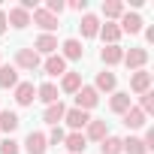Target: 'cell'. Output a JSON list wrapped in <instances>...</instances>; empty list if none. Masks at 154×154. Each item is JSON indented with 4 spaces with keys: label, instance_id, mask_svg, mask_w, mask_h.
<instances>
[{
    "label": "cell",
    "instance_id": "obj_24",
    "mask_svg": "<svg viewBox=\"0 0 154 154\" xmlns=\"http://www.w3.org/2000/svg\"><path fill=\"white\" fill-rule=\"evenodd\" d=\"M88 139L103 142L106 139V121H88Z\"/></svg>",
    "mask_w": 154,
    "mask_h": 154
},
{
    "label": "cell",
    "instance_id": "obj_1",
    "mask_svg": "<svg viewBox=\"0 0 154 154\" xmlns=\"http://www.w3.org/2000/svg\"><path fill=\"white\" fill-rule=\"evenodd\" d=\"M97 100H100V94L94 91V88H79L75 91V109H82V112H88V109H94L97 106Z\"/></svg>",
    "mask_w": 154,
    "mask_h": 154
},
{
    "label": "cell",
    "instance_id": "obj_30",
    "mask_svg": "<svg viewBox=\"0 0 154 154\" xmlns=\"http://www.w3.org/2000/svg\"><path fill=\"white\" fill-rule=\"evenodd\" d=\"M0 154H21V151H18V142H15V139L0 142Z\"/></svg>",
    "mask_w": 154,
    "mask_h": 154
},
{
    "label": "cell",
    "instance_id": "obj_26",
    "mask_svg": "<svg viewBox=\"0 0 154 154\" xmlns=\"http://www.w3.org/2000/svg\"><path fill=\"white\" fill-rule=\"evenodd\" d=\"M121 142H124V139H118V136H106V139H103V154H121V151H124Z\"/></svg>",
    "mask_w": 154,
    "mask_h": 154
},
{
    "label": "cell",
    "instance_id": "obj_20",
    "mask_svg": "<svg viewBox=\"0 0 154 154\" xmlns=\"http://www.w3.org/2000/svg\"><path fill=\"white\" fill-rule=\"evenodd\" d=\"M18 115L15 112H0V130L3 133H12V130H18Z\"/></svg>",
    "mask_w": 154,
    "mask_h": 154
},
{
    "label": "cell",
    "instance_id": "obj_14",
    "mask_svg": "<svg viewBox=\"0 0 154 154\" xmlns=\"http://www.w3.org/2000/svg\"><path fill=\"white\" fill-rule=\"evenodd\" d=\"M100 57H103L106 66H112V63H121V60H124V51H121V45H106V48L100 51Z\"/></svg>",
    "mask_w": 154,
    "mask_h": 154
},
{
    "label": "cell",
    "instance_id": "obj_12",
    "mask_svg": "<svg viewBox=\"0 0 154 154\" xmlns=\"http://www.w3.org/2000/svg\"><path fill=\"white\" fill-rule=\"evenodd\" d=\"M6 21H9L12 27H27V24H30V12H24L21 6H15V9H9Z\"/></svg>",
    "mask_w": 154,
    "mask_h": 154
},
{
    "label": "cell",
    "instance_id": "obj_17",
    "mask_svg": "<svg viewBox=\"0 0 154 154\" xmlns=\"http://www.w3.org/2000/svg\"><path fill=\"white\" fill-rule=\"evenodd\" d=\"M82 51H85V48H82V42H79V39H66V42H63V54H60V57H63V60H66V57H69V60H79V57H82Z\"/></svg>",
    "mask_w": 154,
    "mask_h": 154
},
{
    "label": "cell",
    "instance_id": "obj_34",
    "mask_svg": "<svg viewBox=\"0 0 154 154\" xmlns=\"http://www.w3.org/2000/svg\"><path fill=\"white\" fill-rule=\"evenodd\" d=\"M69 6H72L75 12H85V9H88V0H72V3H69Z\"/></svg>",
    "mask_w": 154,
    "mask_h": 154
},
{
    "label": "cell",
    "instance_id": "obj_29",
    "mask_svg": "<svg viewBox=\"0 0 154 154\" xmlns=\"http://www.w3.org/2000/svg\"><path fill=\"white\" fill-rule=\"evenodd\" d=\"M112 88H115V75H112V72H100L94 91H112Z\"/></svg>",
    "mask_w": 154,
    "mask_h": 154
},
{
    "label": "cell",
    "instance_id": "obj_3",
    "mask_svg": "<svg viewBox=\"0 0 154 154\" xmlns=\"http://www.w3.org/2000/svg\"><path fill=\"white\" fill-rule=\"evenodd\" d=\"M33 97H36L33 82H21V85H15V103H18V106H30Z\"/></svg>",
    "mask_w": 154,
    "mask_h": 154
},
{
    "label": "cell",
    "instance_id": "obj_4",
    "mask_svg": "<svg viewBox=\"0 0 154 154\" xmlns=\"http://www.w3.org/2000/svg\"><path fill=\"white\" fill-rule=\"evenodd\" d=\"M45 148H48V145H45V136L30 130L27 139H24V151H27V154H45Z\"/></svg>",
    "mask_w": 154,
    "mask_h": 154
},
{
    "label": "cell",
    "instance_id": "obj_27",
    "mask_svg": "<svg viewBox=\"0 0 154 154\" xmlns=\"http://www.w3.org/2000/svg\"><path fill=\"white\" fill-rule=\"evenodd\" d=\"M103 15H106V18L124 15V3H121V0H109V3H103Z\"/></svg>",
    "mask_w": 154,
    "mask_h": 154
},
{
    "label": "cell",
    "instance_id": "obj_5",
    "mask_svg": "<svg viewBox=\"0 0 154 154\" xmlns=\"http://www.w3.org/2000/svg\"><path fill=\"white\" fill-rule=\"evenodd\" d=\"M63 118H66V124H69L75 133H79L82 127H88V121H91V118H88V112H82V109H66V115H63Z\"/></svg>",
    "mask_w": 154,
    "mask_h": 154
},
{
    "label": "cell",
    "instance_id": "obj_16",
    "mask_svg": "<svg viewBox=\"0 0 154 154\" xmlns=\"http://www.w3.org/2000/svg\"><path fill=\"white\" fill-rule=\"evenodd\" d=\"M45 72H48V75H63V72H66V60H63L60 54H51V57L45 60Z\"/></svg>",
    "mask_w": 154,
    "mask_h": 154
},
{
    "label": "cell",
    "instance_id": "obj_7",
    "mask_svg": "<svg viewBox=\"0 0 154 154\" xmlns=\"http://www.w3.org/2000/svg\"><path fill=\"white\" fill-rule=\"evenodd\" d=\"M121 33H139L142 30V18L136 15V12H127V15H121V27H118Z\"/></svg>",
    "mask_w": 154,
    "mask_h": 154
},
{
    "label": "cell",
    "instance_id": "obj_2",
    "mask_svg": "<svg viewBox=\"0 0 154 154\" xmlns=\"http://www.w3.org/2000/svg\"><path fill=\"white\" fill-rule=\"evenodd\" d=\"M15 63H18L21 69H36V66H39V54H36L33 48H18Z\"/></svg>",
    "mask_w": 154,
    "mask_h": 154
},
{
    "label": "cell",
    "instance_id": "obj_32",
    "mask_svg": "<svg viewBox=\"0 0 154 154\" xmlns=\"http://www.w3.org/2000/svg\"><path fill=\"white\" fill-rule=\"evenodd\" d=\"M45 12H51L54 18L63 12V0H48V6H45Z\"/></svg>",
    "mask_w": 154,
    "mask_h": 154
},
{
    "label": "cell",
    "instance_id": "obj_8",
    "mask_svg": "<svg viewBox=\"0 0 154 154\" xmlns=\"http://www.w3.org/2000/svg\"><path fill=\"white\" fill-rule=\"evenodd\" d=\"M33 24H39L42 30H57V18L51 12H45V9H36L33 12Z\"/></svg>",
    "mask_w": 154,
    "mask_h": 154
},
{
    "label": "cell",
    "instance_id": "obj_23",
    "mask_svg": "<svg viewBox=\"0 0 154 154\" xmlns=\"http://www.w3.org/2000/svg\"><path fill=\"white\" fill-rule=\"evenodd\" d=\"M63 142H66V148H69V154H79V151H85V142H88V139H85L82 133H69V136H66Z\"/></svg>",
    "mask_w": 154,
    "mask_h": 154
},
{
    "label": "cell",
    "instance_id": "obj_18",
    "mask_svg": "<svg viewBox=\"0 0 154 154\" xmlns=\"http://www.w3.org/2000/svg\"><path fill=\"white\" fill-rule=\"evenodd\" d=\"M15 85H18L15 66H0V88H15Z\"/></svg>",
    "mask_w": 154,
    "mask_h": 154
},
{
    "label": "cell",
    "instance_id": "obj_31",
    "mask_svg": "<svg viewBox=\"0 0 154 154\" xmlns=\"http://www.w3.org/2000/svg\"><path fill=\"white\" fill-rule=\"evenodd\" d=\"M139 109H142L145 115H148V112H154V94H151V91H145V94H142V106H139Z\"/></svg>",
    "mask_w": 154,
    "mask_h": 154
},
{
    "label": "cell",
    "instance_id": "obj_22",
    "mask_svg": "<svg viewBox=\"0 0 154 154\" xmlns=\"http://www.w3.org/2000/svg\"><path fill=\"white\" fill-rule=\"evenodd\" d=\"M109 109L118 112V115H124V112L130 109V94H115V97L109 100Z\"/></svg>",
    "mask_w": 154,
    "mask_h": 154
},
{
    "label": "cell",
    "instance_id": "obj_21",
    "mask_svg": "<svg viewBox=\"0 0 154 154\" xmlns=\"http://www.w3.org/2000/svg\"><path fill=\"white\" fill-rule=\"evenodd\" d=\"M36 94H39V100H42V103H48V106H51V103H57V88H54L51 82L39 85V88H36Z\"/></svg>",
    "mask_w": 154,
    "mask_h": 154
},
{
    "label": "cell",
    "instance_id": "obj_9",
    "mask_svg": "<svg viewBox=\"0 0 154 154\" xmlns=\"http://www.w3.org/2000/svg\"><path fill=\"white\" fill-rule=\"evenodd\" d=\"M145 60H148V51H145V48H130V51L124 54V63H127L130 69H139Z\"/></svg>",
    "mask_w": 154,
    "mask_h": 154
},
{
    "label": "cell",
    "instance_id": "obj_25",
    "mask_svg": "<svg viewBox=\"0 0 154 154\" xmlns=\"http://www.w3.org/2000/svg\"><path fill=\"white\" fill-rule=\"evenodd\" d=\"M121 145H124V151H127V154H148V148H145V145H142V139H136V136L124 139Z\"/></svg>",
    "mask_w": 154,
    "mask_h": 154
},
{
    "label": "cell",
    "instance_id": "obj_28",
    "mask_svg": "<svg viewBox=\"0 0 154 154\" xmlns=\"http://www.w3.org/2000/svg\"><path fill=\"white\" fill-rule=\"evenodd\" d=\"M103 39L109 42V45H118V36H121V30H118V24H103Z\"/></svg>",
    "mask_w": 154,
    "mask_h": 154
},
{
    "label": "cell",
    "instance_id": "obj_15",
    "mask_svg": "<svg viewBox=\"0 0 154 154\" xmlns=\"http://www.w3.org/2000/svg\"><path fill=\"white\" fill-rule=\"evenodd\" d=\"M79 27H82V36H88V39H91V36H97V33H100V18H97V15H85Z\"/></svg>",
    "mask_w": 154,
    "mask_h": 154
},
{
    "label": "cell",
    "instance_id": "obj_10",
    "mask_svg": "<svg viewBox=\"0 0 154 154\" xmlns=\"http://www.w3.org/2000/svg\"><path fill=\"white\" fill-rule=\"evenodd\" d=\"M63 115H66V106L57 100V103H51V106L45 109L42 118H45V124H54V127H57V121H63Z\"/></svg>",
    "mask_w": 154,
    "mask_h": 154
},
{
    "label": "cell",
    "instance_id": "obj_35",
    "mask_svg": "<svg viewBox=\"0 0 154 154\" xmlns=\"http://www.w3.org/2000/svg\"><path fill=\"white\" fill-rule=\"evenodd\" d=\"M3 30H6V15L0 12V33H3Z\"/></svg>",
    "mask_w": 154,
    "mask_h": 154
},
{
    "label": "cell",
    "instance_id": "obj_13",
    "mask_svg": "<svg viewBox=\"0 0 154 154\" xmlns=\"http://www.w3.org/2000/svg\"><path fill=\"white\" fill-rule=\"evenodd\" d=\"M57 48V39L51 36V33H42V36H36V42H33V51L39 54V51H45V54H51Z\"/></svg>",
    "mask_w": 154,
    "mask_h": 154
},
{
    "label": "cell",
    "instance_id": "obj_11",
    "mask_svg": "<svg viewBox=\"0 0 154 154\" xmlns=\"http://www.w3.org/2000/svg\"><path fill=\"white\" fill-rule=\"evenodd\" d=\"M124 124H127L130 130H139V127L145 124V112H142V109H136V106H130V109L124 112Z\"/></svg>",
    "mask_w": 154,
    "mask_h": 154
},
{
    "label": "cell",
    "instance_id": "obj_33",
    "mask_svg": "<svg viewBox=\"0 0 154 154\" xmlns=\"http://www.w3.org/2000/svg\"><path fill=\"white\" fill-rule=\"evenodd\" d=\"M63 139H66V133H63V130H60V127H54V130H51V136H48V139H45V142H51V145H60V142H63Z\"/></svg>",
    "mask_w": 154,
    "mask_h": 154
},
{
    "label": "cell",
    "instance_id": "obj_19",
    "mask_svg": "<svg viewBox=\"0 0 154 154\" xmlns=\"http://www.w3.org/2000/svg\"><path fill=\"white\" fill-rule=\"evenodd\" d=\"M60 88L66 91V94H75L82 88V75L79 72H63V82H60Z\"/></svg>",
    "mask_w": 154,
    "mask_h": 154
},
{
    "label": "cell",
    "instance_id": "obj_6",
    "mask_svg": "<svg viewBox=\"0 0 154 154\" xmlns=\"http://www.w3.org/2000/svg\"><path fill=\"white\" fill-rule=\"evenodd\" d=\"M130 88H133L136 94H145V91L151 88V72H145V69H136V72H133V79H130Z\"/></svg>",
    "mask_w": 154,
    "mask_h": 154
}]
</instances>
